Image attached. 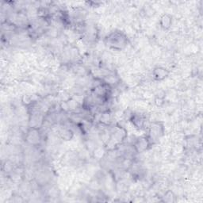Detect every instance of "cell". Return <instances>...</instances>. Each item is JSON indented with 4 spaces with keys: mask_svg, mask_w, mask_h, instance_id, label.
Here are the masks:
<instances>
[{
    "mask_svg": "<svg viewBox=\"0 0 203 203\" xmlns=\"http://www.w3.org/2000/svg\"><path fill=\"white\" fill-rule=\"evenodd\" d=\"M154 75L157 79H162L166 78L168 75V72H167L166 69H164V68H157L154 72Z\"/></svg>",
    "mask_w": 203,
    "mask_h": 203,
    "instance_id": "obj_1",
    "label": "cell"
},
{
    "mask_svg": "<svg viewBox=\"0 0 203 203\" xmlns=\"http://www.w3.org/2000/svg\"><path fill=\"white\" fill-rule=\"evenodd\" d=\"M161 26L164 27V29H168L170 27L171 24V18L168 15H164L163 18H161Z\"/></svg>",
    "mask_w": 203,
    "mask_h": 203,
    "instance_id": "obj_4",
    "label": "cell"
},
{
    "mask_svg": "<svg viewBox=\"0 0 203 203\" xmlns=\"http://www.w3.org/2000/svg\"><path fill=\"white\" fill-rule=\"evenodd\" d=\"M161 129V127L159 126L158 125H152V127H151V134H152L153 137H158L160 134H162Z\"/></svg>",
    "mask_w": 203,
    "mask_h": 203,
    "instance_id": "obj_2",
    "label": "cell"
},
{
    "mask_svg": "<svg viewBox=\"0 0 203 203\" xmlns=\"http://www.w3.org/2000/svg\"><path fill=\"white\" fill-rule=\"evenodd\" d=\"M149 145V140H147L146 138H140L137 141V147L139 150H144L147 149V146Z\"/></svg>",
    "mask_w": 203,
    "mask_h": 203,
    "instance_id": "obj_3",
    "label": "cell"
}]
</instances>
